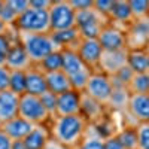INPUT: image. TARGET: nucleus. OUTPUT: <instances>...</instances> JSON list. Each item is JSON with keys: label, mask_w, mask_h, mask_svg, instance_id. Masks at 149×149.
Masks as SVG:
<instances>
[{"label": "nucleus", "mask_w": 149, "mask_h": 149, "mask_svg": "<svg viewBox=\"0 0 149 149\" xmlns=\"http://www.w3.org/2000/svg\"><path fill=\"white\" fill-rule=\"evenodd\" d=\"M84 93L107 107L110 98H112V94H113V84H112L110 76H107V74L98 72V70L93 72Z\"/></svg>", "instance_id": "8"}, {"label": "nucleus", "mask_w": 149, "mask_h": 149, "mask_svg": "<svg viewBox=\"0 0 149 149\" xmlns=\"http://www.w3.org/2000/svg\"><path fill=\"white\" fill-rule=\"evenodd\" d=\"M8 5L12 8V10L19 17L26 10L30 9V0H8Z\"/></svg>", "instance_id": "36"}, {"label": "nucleus", "mask_w": 149, "mask_h": 149, "mask_svg": "<svg viewBox=\"0 0 149 149\" xmlns=\"http://www.w3.org/2000/svg\"><path fill=\"white\" fill-rule=\"evenodd\" d=\"M103 51H124L127 48V30L116 27L113 24H107L103 27L100 36H98Z\"/></svg>", "instance_id": "9"}, {"label": "nucleus", "mask_w": 149, "mask_h": 149, "mask_svg": "<svg viewBox=\"0 0 149 149\" xmlns=\"http://www.w3.org/2000/svg\"><path fill=\"white\" fill-rule=\"evenodd\" d=\"M128 67L134 73H145L149 70V49H128Z\"/></svg>", "instance_id": "23"}, {"label": "nucleus", "mask_w": 149, "mask_h": 149, "mask_svg": "<svg viewBox=\"0 0 149 149\" xmlns=\"http://www.w3.org/2000/svg\"><path fill=\"white\" fill-rule=\"evenodd\" d=\"M49 139H51L49 125H34L22 142L27 149H43Z\"/></svg>", "instance_id": "21"}, {"label": "nucleus", "mask_w": 149, "mask_h": 149, "mask_svg": "<svg viewBox=\"0 0 149 149\" xmlns=\"http://www.w3.org/2000/svg\"><path fill=\"white\" fill-rule=\"evenodd\" d=\"M148 72H149V70H148Z\"/></svg>", "instance_id": "46"}, {"label": "nucleus", "mask_w": 149, "mask_h": 149, "mask_svg": "<svg viewBox=\"0 0 149 149\" xmlns=\"http://www.w3.org/2000/svg\"><path fill=\"white\" fill-rule=\"evenodd\" d=\"M19 97L14 91H0V125L14 119L19 113Z\"/></svg>", "instance_id": "13"}, {"label": "nucleus", "mask_w": 149, "mask_h": 149, "mask_svg": "<svg viewBox=\"0 0 149 149\" xmlns=\"http://www.w3.org/2000/svg\"><path fill=\"white\" fill-rule=\"evenodd\" d=\"M116 137L124 149H137V130L136 125H125L116 133Z\"/></svg>", "instance_id": "28"}, {"label": "nucleus", "mask_w": 149, "mask_h": 149, "mask_svg": "<svg viewBox=\"0 0 149 149\" xmlns=\"http://www.w3.org/2000/svg\"><path fill=\"white\" fill-rule=\"evenodd\" d=\"M74 149H104V137L95 130L94 125H90L84 139Z\"/></svg>", "instance_id": "24"}, {"label": "nucleus", "mask_w": 149, "mask_h": 149, "mask_svg": "<svg viewBox=\"0 0 149 149\" xmlns=\"http://www.w3.org/2000/svg\"><path fill=\"white\" fill-rule=\"evenodd\" d=\"M10 84V70L6 67V64H0V91L9 90Z\"/></svg>", "instance_id": "37"}, {"label": "nucleus", "mask_w": 149, "mask_h": 149, "mask_svg": "<svg viewBox=\"0 0 149 149\" xmlns=\"http://www.w3.org/2000/svg\"><path fill=\"white\" fill-rule=\"evenodd\" d=\"M18 116L24 118L33 125H49L52 116L49 115L42 98L33 94H22L19 97V113Z\"/></svg>", "instance_id": "4"}, {"label": "nucleus", "mask_w": 149, "mask_h": 149, "mask_svg": "<svg viewBox=\"0 0 149 149\" xmlns=\"http://www.w3.org/2000/svg\"><path fill=\"white\" fill-rule=\"evenodd\" d=\"M127 88L130 94H149V72L134 73Z\"/></svg>", "instance_id": "27"}, {"label": "nucleus", "mask_w": 149, "mask_h": 149, "mask_svg": "<svg viewBox=\"0 0 149 149\" xmlns=\"http://www.w3.org/2000/svg\"><path fill=\"white\" fill-rule=\"evenodd\" d=\"M106 109L107 107L104 104L98 103L88 94H81V115L86 119L90 125H95L106 118Z\"/></svg>", "instance_id": "12"}, {"label": "nucleus", "mask_w": 149, "mask_h": 149, "mask_svg": "<svg viewBox=\"0 0 149 149\" xmlns=\"http://www.w3.org/2000/svg\"><path fill=\"white\" fill-rule=\"evenodd\" d=\"M90 124L86 119L79 115H67V116H55L49 122L51 137L64 145L67 149H74L88 130Z\"/></svg>", "instance_id": "1"}, {"label": "nucleus", "mask_w": 149, "mask_h": 149, "mask_svg": "<svg viewBox=\"0 0 149 149\" xmlns=\"http://www.w3.org/2000/svg\"><path fill=\"white\" fill-rule=\"evenodd\" d=\"M137 130V149H149V122L136 125Z\"/></svg>", "instance_id": "33"}, {"label": "nucleus", "mask_w": 149, "mask_h": 149, "mask_svg": "<svg viewBox=\"0 0 149 149\" xmlns=\"http://www.w3.org/2000/svg\"><path fill=\"white\" fill-rule=\"evenodd\" d=\"M12 149H27V148H26V145H24L22 140H15L14 142V148Z\"/></svg>", "instance_id": "43"}, {"label": "nucleus", "mask_w": 149, "mask_h": 149, "mask_svg": "<svg viewBox=\"0 0 149 149\" xmlns=\"http://www.w3.org/2000/svg\"><path fill=\"white\" fill-rule=\"evenodd\" d=\"M110 21L93 8L88 10L76 12V29L81 33L82 39H98L104 26Z\"/></svg>", "instance_id": "6"}, {"label": "nucleus", "mask_w": 149, "mask_h": 149, "mask_svg": "<svg viewBox=\"0 0 149 149\" xmlns=\"http://www.w3.org/2000/svg\"><path fill=\"white\" fill-rule=\"evenodd\" d=\"M81 94L76 90H70L57 95V116L79 115L81 113Z\"/></svg>", "instance_id": "14"}, {"label": "nucleus", "mask_w": 149, "mask_h": 149, "mask_svg": "<svg viewBox=\"0 0 149 149\" xmlns=\"http://www.w3.org/2000/svg\"><path fill=\"white\" fill-rule=\"evenodd\" d=\"M40 98H42V103L45 104L46 110L49 112V115L55 118L57 116V94L46 91L43 95H40Z\"/></svg>", "instance_id": "34"}, {"label": "nucleus", "mask_w": 149, "mask_h": 149, "mask_svg": "<svg viewBox=\"0 0 149 149\" xmlns=\"http://www.w3.org/2000/svg\"><path fill=\"white\" fill-rule=\"evenodd\" d=\"M27 93L33 95H43L48 91V84H46V74L37 67L31 66L27 72Z\"/></svg>", "instance_id": "18"}, {"label": "nucleus", "mask_w": 149, "mask_h": 149, "mask_svg": "<svg viewBox=\"0 0 149 149\" xmlns=\"http://www.w3.org/2000/svg\"><path fill=\"white\" fill-rule=\"evenodd\" d=\"M134 21L149 18V0H128Z\"/></svg>", "instance_id": "31"}, {"label": "nucleus", "mask_w": 149, "mask_h": 149, "mask_svg": "<svg viewBox=\"0 0 149 149\" xmlns=\"http://www.w3.org/2000/svg\"><path fill=\"white\" fill-rule=\"evenodd\" d=\"M49 12L51 31H63L76 27V10L69 0H54Z\"/></svg>", "instance_id": "7"}, {"label": "nucleus", "mask_w": 149, "mask_h": 149, "mask_svg": "<svg viewBox=\"0 0 149 149\" xmlns=\"http://www.w3.org/2000/svg\"><path fill=\"white\" fill-rule=\"evenodd\" d=\"M9 31V27L8 26H5V24L2 22V21H0V36H2V34H6Z\"/></svg>", "instance_id": "44"}, {"label": "nucleus", "mask_w": 149, "mask_h": 149, "mask_svg": "<svg viewBox=\"0 0 149 149\" xmlns=\"http://www.w3.org/2000/svg\"><path fill=\"white\" fill-rule=\"evenodd\" d=\"M6 67L10 70V72H14V70H29L33 63H31V60L29 57V54L26 52V49H24V46L19 43L18 40V37H17V40L12 43L10 49H9V54L6 57Z\"/></svg>", "instance_id": "15"}, {"label": "nucleus", "mask_w": 149, "mask_h": 149, "mask_svg": "<svg viewBox=\"0 0 149 149\" xmlns=\"http://www.w3.org/2000/svg\"><path fill=\"white\" fill-rule=\"evenodd\" d=\"M61 52H63V72L69 76L73 90L84 93L93 70L81 60L76 51L63 49Z\"/></svg>", "instance_id": "3"}, {"label": "nucleus", "mask_w": 149, "mask_h": 149, "mask_svg": "<svg viewBox=\"0 0 149 149\" xmlns=\"http://www.w3.org/2000/svg\"><path fill=\"white\" fill-rule=\"evenodd\" d=\"M72 8L76 12H82V10H88L94 8V0H69Z\"/></svg>", "instance_id": "38"}, {"label": "nucleus", "mask_w": 149, "mask_h": 149, "mask_svg": "<svg viewBox=\"0 0 149 149\" xmlns=\"http://www.w3.org/2000/svg\"><path fill=\"white\" fill-rule=\"evenodd\" d=\"M26 72H24V70H14V72H10L9 90L14 91L18 95H22V94L27 93V76H26Z\"/></svg>", "instance_id": "29"}, {"label": "nucleus", "mask_w": 149, "mask_h": 149, "mask_svg": "<svg viewBox=\"0 0 149 149\" xmlns=\"http://www.w3.org/2000/svg\"><path fill=\"white\" fill-rule=\"evenodd\" d=\"M45 74H46L48 91H51V93L60 95V94H63V93H67V91L73 90L69 76L63 70L52 72V73H45Z\"/></svg>", "instance_id": "22"}, {"label": "nucleus", "mask_w": 149, "mask_h": 149, "mask_svg": "<svg viewBox=\"0 0 149 149\" xmlns=\"http://www.w3.org/2000/svg\"><path fill=\"white\" fill-rule=\"evenodd\" d=\"M127 113L136 124L149 122V94H130Z\"/></svg>", "instance_id": "16"}, {"label": "nucleus", "mask_w": 149, "mask_h": 149, "mask_svg": "<svg viewBox=\"0 0 149 149\" xmlns=\"http://www.w3.org/2000/svg\"><path fill=\"white\" fill-rule=\"evenodd\" d=\"M110 24H113L116 27H121L124 30H127L131 24L134 22L131 9H130V2L128 0H115L112 12L109 15Z\"/></svg>", "instance_id": "17"}, {"label": "nucleus", "mask_w": 149, "mask_h": 149, "mask_svg": "<svg viewBox=\"0 0 149 149\" xmlns=\"http://www.w3.org/2000/svg\"><path fill=\"white\" fill-rule=\"evenodd\" d=\"M37 67H39L43 73H52V72L63 70V52L58 51V49L51 52L37 64Z\"/></svg>", "instance_id": "26"}, {"label": "nucleus", "mask_w": 149, "mask_h": 149, "mask_svg": "<svg viewBox=\"0 0 149 149\" xmlns=\"http://www.w3.org/2000/svg\"><path fill=\"white\" fill-rule=\"evenodd\" d=\"M51 37L60 51H63V49H73V51H76V48L82 39L81 33L76 27L63 30V31H51Z\"/></svg>", "instance_id": "19"}, {"label": "nucleus", "mask_w": 149, "mask_h": 149, "mask_svg": "<svg viewBox=\"0 0 149 149\" xmlns=\"http://www.w3.org/2000/svg\"><path fill=\"white\" fill-rule=\"evenodd\" d=\"M113 3H115V0H94V9L98 14H102L103 17L109 18L112 8H113Z\"/></svg>", "instance_id": "35"}, {"label": "nucleus", "mask_w": 149, "mask_h": 149, "mask_svg": "<svg viewBox=\"0 0 149 149\" xmlns=\"http://www.w3.org/2000/svg\"><path fill=\"white\" fill-rule=\"evenodd\" d=\"M12 30L9 29V31L6 34H2L0 36V64H5L6 63V57L9 54V49L12 46V43H14L17 40L18 37V31L14 29V33H10Z\"/></svg>", "instance_id": "30"}, {"label": "nucleus", "mask_w": 149, "mask_h": 149, "mask_svg": "<svg viewBox=\"0 0 149 149\" xmlns=\"http://www.w3.org/2000/svg\"><path fill=\"white\" fill-rule=\"evenodd\" d=\"M76 52L81 60L88 66L93 72H95L100 64V58L103 54V48L98 42V39H81Z\"/></svg>", "instance_id": "11"}, {"label": "nucleus", "mask_w": 149, "mask_h": 149, "mask_svg": "<svg viewBox=\"0 0 149 149\" xmlns=\"http://www.w3.org/2000/svg\"><path fill=\"white\" fill-rule=\"evenodd\" d=\"M43 149H67V148H66L64 145H61L60 142H57L55 139L51 137V139L48 140V143H46V146H45Z\"/></svg>", "instance_id": "42"}, {"label": "nucleus", "mask_w": 149, "mask_h": 149, "mask_svg": "<svg viewBox=\"0 0 149 149\" xmlns=\"http://www.w3.org/2000/svg\"><path fill=\"white\" fill-rule=\"evenodd\" d=\"M128 100H130V91L127 86H113V94H112V98L107 104V109L127 112Z\"/></svg>", "instance_id": "25"}, {"label": "nucleus", "mask_w": 149, "mask_h": 149, "mask_svg": "<svg viewBox=\"0 0 149 149\" xmlns=\"http://www.w3.org/2000/svg\"><path fill=\"white\" fill-rule=\"evenodd\" d=\"M17 31L24 33H39L48 34L51 33V24H49V12L48 10H37L30 8L22 15L18 17L17 24L14 27Z\"/></svg>", "instance_id": "5"}, {"label": "nucleus", "mask_w": 149, "mask_h": 149, "mask_svg": "<svg viewBox=\"0 0 149 149\" xmlns=\"http://www.w3.org/2000/svg\"><path fill=\"white\" fill-rule=\"evenodd\" d=\"M104 149H124V146L118 140L116 134H113V136H110V137L104 139Z\"/></svg>", "instance_id": "40"}, {"label": "nucleus", "mask_w": 149, "mask_h": 149, "mask_svg": "<svg viewBox=\"0 0 149 149\" xmlns=\"http://www.w3.org/2000/svg\"><path fill=\"white\" fill-rule=\"evenodd\" d=\"M14 148V140L0 128V149H12Z\"/></svg>", "instance_id": "41"}, {"label": "nucleus", "mask_w": 149, "mask_h": 149, "mask_svg": "<svg viewBox=\"0 0 149 149\" xmlns=\"http://www.w3.org/2000/svg\"><path fill=\"white\" fill-rule=\"evenodd\" d=\"M18 40L29 54L33 66H37L40 61L48 57L51 52L57 51V46L51 37V33L39 34V33H24L18 31ZM60 51V49H58Z\"/></svg>", "instance_id": "2"}, {"label": "nucleus", "mask_w": 149, "mask_h": 149, "mask_svg": "<svg viewBox=\"0 0 149 149\" xmlns=\"http://www.w3.org/2000/svg\"><path fill=\"white\" fill-rule=\"evenodd\" d=\"M54 0H30V8L37 10H49Z\"/></svg>", "instance_id": "39"}, {"label": "nucleus", "mask_w": 149, "mask_h": 149, "mask_svg": "<svg viewBox=\"0 0 149 149\" xmlns=\"http://www.w3.org/2000/svg\"><path fill=\"white\" fill-rule=\"evenodd\" d=\"M17 19H18V15L8 5V0H3V6H2V10H0V21L9 29H14L17 24Z\"/></svg>", "instance_id": "32"}, {"label": "nucleus", "mask_w": 149, "mask_h": 149, "mask_svg": "<svg viewBox=\"0 0 149 149\" xmlns=\"http://www.w3.org/2000/svg\"><path fill=\"white\" fill-rule=\"evenodd\" d=\"M127 60H128V49H124V51H103L97 70L107 74V76H115L119 70L128 66Z\"/></svg>", "instance_id": "10"}, {"label": "nucleus", "mask_w": 149, "mask_h": 149, "mask_svg": "<svg viewBox=\"0 0 149 149\" xmlns=\"http://www.w3.org/2000/svg\"><path fill=\"white\" fill-rule=\"evenodd\" d=\"M2 6H3V0H0V10H2Z\"/></svg>", "instance_id": "45"}, {"label": "nucleus", "mask_w": 149, "mask_h": 149, "mask_svg": "<svg viewBox=\"0 0 149 149\" xmlns=\"http://www.w3.org/2000/svg\"><path fill=\"white\" fill-rule=\"evenodd\" d=\"M33 127H34L33 124H30L29 121H26L21 116H17L14 119L8 121L6 124H3V125H0V128H2L14 142L15 140H24L26 136L33 130Z\"/></svg>", "instance_id": "20"}]
</instances>
